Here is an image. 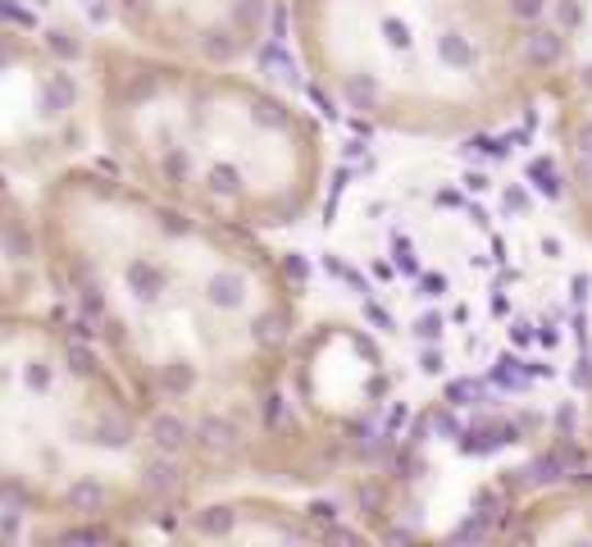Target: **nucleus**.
I'll return each instance as SVG.
<instances>
[{
    "label": "nucleus",
    "mask_w": 592,
    "mask_h": 547,
    "mask_svg": "<svg viewBox=\"0 0 592 547\" xmlns=\"http://www.w3.org/2000/svg\"><path fill=\"white\" fill-rule=\"evenodd\" d=\"M105 160L178 210L246 233L315 215L328 178L320 119L242 65H187L97 37L87 46Z\"/></svg>",
    "instance_id": "nucleus-3"
},
{
    "label": "nucleus",
    "mask_w": 592,
    "mask_h": 547,
    "mask_svg": "<svg viewBox=\"0 0 592 547\" xmlns=\"http://www.w3.org/2000/svg\"><path fill=\"white\" fill-rule=\"evenodd\" d=\"M538 101L566 220L592 252V0H534Z\"/></svg>",
    "instance_id": "nucleus-6"
},
{
    "label": "nucleus",
    "mask_w": 592,
    "mask_h": 547,
    "mask_svg": "<svg viewBox=\"0 0 592 547\" xmlns=\"http://www.w3.org/2000/svg\"><path fill=\"white\" fill-rule=\"evenodd\" d=\"M205 493L201 456L69 315L0 301V515L37 538H133Z\"/></svg>",
    "instance_id": "nucleus-2"
},
{
    "label": "nucleus",
    "mask_w": 592,
    "mask_h": 547,
    "mask_svg": "<svg viewBox=\"0 0 592 547\" xmlns=\"http://www.w3.org/2000/svg\"><path fill=\"white\" fill-rule=\"evenodd\" d=\"M297 59L356 124L460 142L538 105L534 0H283Z\"/></svg>",
    "instance_id": "nucleus-4"
},
{
    "label": "nucleus",
    "mask_w": 592,
    "mask_h": 547,
    "mask_svg": "<svg viewBox=\"0 0 592 547\" xmlns=\"http://www.w3.org/2000/svg\"><path fill=\"white\" fill-rule=\"evenodd\" d=\"M27 210L55 311L201 456L210 493L252 466L301 343V301L269 237L91 160L42 178Z\"/></svg>",
    "instance_id": "nucleus-1"
},
{
    "label": "nucleus",
    "mask_w": 592,
    "mask_h": 547,
    "mask_svg": "<svg viewBox=\"0 0 592 547\" xmlns=\"http://www.w3.org/2000/svg\"><path fill=\"white\" fill-rule=\"evenodd\" d=\"M114 37L187 65H246L283 0H101Z\"/></svg>",
    "instance_id": "nucleus-7"
},
{
    "label": "nucleus",
    "mask_w": 592,
    "mask_h": 547,
    "mask_svg": "<svg viewBox=\"0 0 592 547\" xmlns=\"http://www.w3.org/2000/svg\"><path fill=\"white\" fill-rule=\"evenodd\" d=\"M502 534L528 543H592V475L528 493L511 511V525Z\"/></svg>",
    "instance_id": "nucleus-8"
},
{
    "label": "nucleus",
    "mask_w": 592,
    "mask_h": 547,
    "mask_svg": "<svg viewBox=\"0 0 592 547\" xmlns=\"http://www.w3.org/2000/svg\"><path fill=\"white\" fill-rule=\"evenodd\" d=\"M97 146V91L87 51L0 19V182H37Z\"/></svg>",
    "instance_id": "nucleus-5"
}]
</instances>
